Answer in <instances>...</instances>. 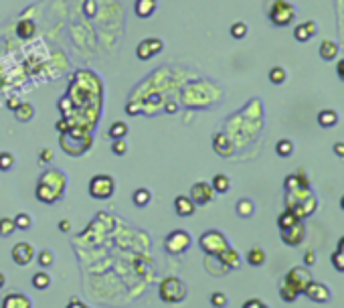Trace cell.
Wrapping results in <instances>:
<instances>
[{"label": "cell", "mask_w": 344, "mask_h": 308, "mask_svg": "<svg viewBox=\"0 0 344 308\" xmlns=\"http://www.w3.org/2000/svg\"><path fill=\"white\" fill-rule=\"evenodd\" d=\"M65 187H67V177L57 171V169H49L45 171L41 177H39V183H37V199L45 205H55L63 193H65Z\"/></svg>", "instance_id": "obj_1"}, {"label": "cell", "mask_w": 344, "mask_h": 308, "mask_svg": "<svg viewBox=\"0 0 344 308\" xmlns=\"http://www.w3.org/2000/svg\"><path fill=\"white\" fill-rule=\"evenodd\" d=\"M61 150L67 152L69 157H81V154H85L91 144H93V138L89 132H85L83 128H67L65 132H61Z\"/></svg>", "instance_id": "obj_2"}, {"label": "cell", "mask_w": 344, "mask_h": 308, "mask_svg": "<svg viewBox=\"0 0 344 308\" xmlns=\"http://www.w3.org/2000/svg\"><path fill=\"white\" fill-rule=\"evenodd\" d=\"M158 296L166 304H181L187 298V284L177 276H168L160 282Z\"/></svg>", "instance_id": "obj_3"}, {"label": "cell", "mask_w": 344, "mask_h": 308, "mask_svg": "<svg viewBox=\"0 0 344 308\" xmlns=\"http://www.w3.org/2000/svg\"><path fill=\"white\" fill-rule=\"evenodd\" d=\"M199 245H201V249H203L207 255H211V258H219L225 249L231 247L229 241H227V237H225V233H221L219 229H209V231H205V233L201 235V239H199Z\"/></svg>", "instance_id": "obj_4"}, {"label": "cell", "mask_w": 344, "mask_h": 308, "mask_svg": "<svg viewBox=\"0 0 344 308\" xmlns=\"http://www.w3.org/2000/svg\"><path fill=\"white\" fill-rule=\"evenodd\" d=\"M193 245V237L187 229H175L170 231L164 239V249L170 253V255H183L191 249Z\"/></svg>", "instance_id": "obj_5"}, {"label": "cell", "mask_w": 344, "mask_h": 308, "mask_svg": "<svg viewBox=\"0 0 344 308\" xmlns=\"http://www.w3.org/2000/svg\"><path fill=\"white\" fill-rule=\"evenodd\" d=\"M113 193H116V179L111 175L101 173V175L91 177V181H89V195L93 199L107 201V199L113 197Z\"/></svg>", "instance_id": "obj_6"}, {"label": "cell", "mask_w": 344, "mask_h": 308, "mask_svg": "<svg viewBox=\"0 0 344 308\" xmlns=\"http://www.w3.org/2000/svg\"><path fill=\"white\" fill-rule=\"evenodd\" d=\"M296 19V9L294 5L285 3V0H275L269 9V21L275 25V27H288L292 25Z\"/></svg>", "instance_id": "obj_7"}, {"label": "cell", "mask_w": 344, "mask_h": 308, "mask_svg": "<svg viewBox=\"0 0 344 308\" xmlns=\"http://www.w3.org/2000/svg\"><path fill=\"white\" fill-rule=\"evenodd\" d=\"M310 282H312V274H310L308 266H296L283 278V284L288 288H292L294 292H298V294H304V290H306V286Z\"/></svg>", "instance_id": "obj_8"}, {"label": "cell", "mask_w": 344, "mask_h": 308, "mask_svg": "<svg viewBox=\"0 0 344 308\" xmlns=\"http://www.w3.org/2000/svg\"><path fill=\"white\" fill-rule=\"evenodd\" d=\"M215 189L211 187V183H205V181H199V183H195L193 187H191V199L195 201V205L197 207H205V205H209V203H213V199H215Z\"/></svg>", "instance_id": "obj_9"}, {"label": "cell", "mask_w": 344, "mask_h": 308, "mask_svg": "<svg viewBox=\"0 0 344 308\" xmlns=\"http://www.w3.org/2000/svg\"><path fill=\"white\" fill-rule=\"evenodd\" d=\"M304 296H306V298H310V300H312V302H316V304H326V302H330L332 292H330V288H328L324 282H316V280H312V282L306 286Z\"/></svg>", "instance_id": "obj_10"}, {"label": "cell", "mask_w": 344, "mask_h": 308, "mask_svg": "<svg viewBox=\"0 0 344 308\" xmlns=\"http://www.w3.org/2000/svg\"><path fill=\"white\" fill-rule=\"evenodd\" d=\"M304 237H306V225H304L302 219H300L298 223H294L292 227L281 229V241H283L285 245L296 247V245H300V243L304 241Z\"/></svg>", "instance_id": "obj_11"}, {"label": "cell", "mask_w": 344, "mask_h": 308, "mask_svg": "<svg viewBox=\"0 0 344 308\" xmlns=\"http://www.w3.org/2000/svg\"><path fill=\"white\" fill-rule=\"evenodd\" d=\"M162 49H164V43H162L160 39H144V41L138 45V49H136V57H138L140 61H148V59H152L154 55H158Z\"/></svg>", "instance_id": "obj_12"}, {"label": "cell", "mask_w": 344, "mask_h": 308, "mask_svg": "<svg viewBox=\"0 0 344 308\" xmlns=\"http://www.w3.org/2000/svg\"><path fill=\"white\" fill-rule=\"evenodd\" d=\"M11 255H13V262L17 266H27V264H31L35 260V247L31 243H27V241H19L13 247Z\"/></svg>", "instance_id": "obj_13"}, {"label": "cell", "mask_w": 344, "mask_h": 308, "mask_svg": "<svg viewBox=\"0 0 344 308\" xmlns=\"http://www.w3.org/2000/svg\"><path fill=\"white\" fill-rule=\"evenodd\" d=\"M0 308H33V302L23 292H11L3 298V306Z\"/></svg>", "instance_id": "obj_14"}, {"label": "cell", "mask_w": 344, "mask_h": 308, "mask_svg": "<svg viewBox=\"0 0 344 308\" xmlns=\"http://www.w3.org/2000/svg\"><path fill=\"white\" fill-rule=\"evenodd\" d=\"M316 33H318V25L314 21H308V23H302L294 29V39L298 43H308Z\"/></svg>", "instance_id": "obj_15"}, {"label": "cell", "mask_w": 344, "mask_h": 308, "mask_svg": "<svg viewBox=\"0 0 344 308\" xmlns=\"http://www.w3.org/2000/svg\"><path fill=\"white\" fill-rule=\"evenodd\" d=\"M175 211L179 217H191L197 211V205L189 195H179L175 199Z\"/></svg>", "instance_id": "obj_16"}, {"label": "cell", "mask_w": 344, "mask_h": 308, "mask_svg": "<svg viewBox=\"0 0 344 308\" xmlns=\"http://www.w3.org/2000/svg\"><path fill=\"white\" fill-rule=\"evenodd\" d=\"M213 150L219 154V157L227 159V157H231V154H233V144H231V140L223 132H219V134L213 136Z\"/></svg>", "instance_id": "obj_17"}, {"label": "cell", "mask_w": 344, "mask_h": 308, "mask_svg": "<svg viewBox=\"0 0 344 308\" xmlns=\"http://www.w3.org/2000/svg\"><path fill=\"white\" fill-rule=\"evenodd\" d=\"M217 260H219V262L223 264V268H227V270H237V268L241 266V258H239V253H237L233 247L225 249Z\"/></svg>", "instance_id": "obj_18"}, {"label": "cell", "mask_w": 344, "mask_h": 308, "mask_svg": "<svg viewBox=\"0 0 344 308\" xmlns=\"http://www.w3.org/2000/svg\"><path fill=\"white\" fill-rule=\"evenodd\" d=\"M156 7H158V0H136L134 11H136V15L140 19H148V17L154 15Z\"/></svg>", "instance_id": "obj_19"}, {"label": "cell", "mask_w": 344, "mask_h": 308, "mask_svg": "<svg viewBox=\"0 0 344 308\" xmlns=\"http://www.w3.org/2000/svg\"><path fill=\"white\" fill-rule=\"evenodd\" d=\"M338 51H340L338 43H334V41H330V39L322 41V45H320V57H322L324 61H334V59L338 57Z\"/></svg>", "instance_id": "obj_20"}, {"label": "cell", "mask_w": 344, "mask_h": 308, "mask_svg": "<svg viewBox=\"0 0 344 308\" xmlns=\"http://www.w3.org/2000/svg\"><path fill=\"white\" fill-rule=\"evenodd\" d=\"M13 112H15V118L19 122H31L33 116H35V106L29 104V101H21Z\"/></svg>", "instance_id": "obj_21"}, {"label": "cell", "mask_w": 344, "mask_h": 308, "mask_svg": "<svg viewBox=\"0 0 344 308\" xmlns=\"http://www.w3.org/2000/svg\"><path fill=\"white\" fill-rule=\"evenodd\" d=\"M318 124H320L322 128H334V126L338 124V112H336V110H330V108L322 110V112L318 114Z\"/></svg>", "instance_id": "obj_22"}, {"label": "cell", "mask_w": 344, "mask_h": 308, "mask_svg": "<svg viewBox=\"0 0 344 308\" xmlns=\"http://www.w3.org/2000/svg\"><path fill=\"white\" fill-rule=\"evenodd\" d=\"M211 187L215 189V193H217V195H225V193H229V189H231V179H229L227 175L219 173V175H215V177H213Z\"/></svg>", "instance_id": "obj_23"}, {"label": "cell", "mask_w": 344, "mask_h": 308, "mask_svg": "<svg viewBox=\"0 0 344 308\" xmlns=\"http://www.w3.org/2000/svg\"><path fill=\"white\" fill-rule=\"evenodd\" d=\"M235 211H237V215H239V217L249 219V217L255 213V205H253V201H251V199H239V201H237V205H235Z\"/></svg>", "instance_id": "obj_24"}, {"label": "cell", "mask_w": 344, "mask_h": 308, "mask_svg": "<svg viewBox=\"0 0 344 308\" xmlns=\"http://www.w3.org/2000/svg\"><path fill=\"white\" fill-rule=\"evenodd\" d=\"M132 201H134L136 207H146V205L152 201V193H150L148 189L140 187V189H136V191L132 193Z\"/></svg>", "instance_id": "obj_25"}, {"label": "cell", "mask_w": 344, "mask_h": 308, "mask_svg": "<svg viewBox=\"0 0 344 308\" xmlns=\"http://www.w3.org/2000/svg\"><path fill=\"white\" fill-rule=\"evenodd\" d=\"M298 221H300V217H298L294 211L285 209V211L277 217V227H279V229H288V227H292V225L298 223Z\"/></svg>", "instance_id": "obj_26"}, {"label": "cell", "mask_w": 344, "mask_h": 308, "mask_svg": "<svg viewBox=\"0 0 344 308\" xmlns=\"http://www.w3.org/2000/svg\"><path fill=\"white\" fill-rule=\"evenodd\" d=\"M247 264L249 266H263L265 264V251L261 249V247H253V249H249L247 251Z\"/></svg>", "instance_id": "obj_27"}, {"label": "cell", "mask_w": 344, "mask_h": 308, "mask_svg": "<svg viewBox=\"0 0 344 308\" xmlns=\"http://www.w3.org/2000/svg\"><path fill=\"white\" fill-rule=\"evenodd\" d=\"M33 288H37V290H47L49 286H51V276L45 272V270H41V272H37L35 276H33Z\"/></svg>", "instance_id": "obj_28"}, {"label": "cell", "mask_w": 344, "mask_h": 308, "mask_svg": "<svg viewBox=\"0 0 344 308\" xmlns=\"http://www.w3.org/2000/svg\"><path fill=\"white\" fill-rule=\"evenodd\" d=\"M275 152H277V157H281V159L292 157V152H294V142H292V140H288V138L277 140V144H275Z\"/></svg>", "instance_id": "obj_29"}, {"label": "cell", "mask_w": 344, "mask_h": 308, "mask_svg": "<svg viewBox=\"0 0 344 308\" xmlns=\"http://www.w3.org/2000/svg\"><path fill=\"white\" fill-rule=\"evenodd\" d=\"M35 31H37V27H35L33 21H21L19 27H17L19 37H23V39H31V37L35 35Z\"/></svg>", "instance_id": "obj_30"}, {"label": "cell", "mask_w": 344, "mask_h": 308, "mask_svg": "<svg viewBox=\"0 0 344 308\" xmlns=\"http://www.w3.org/2000/svg\"><path fill=\"white\" fill-rule=\"evenodd\" d=\"M285 79H288V71L283 69V67H271L269 69V81L273 83V85H281V83H285Z\"/></svg>", "instance_id": "obj_31"}, {"label": "cell", "mask_w": 344, "mask_h": 308, "mask_svg": "<svg viewBox=\"0 0 344 308\" xmlns=\"http://www.w3.org/2000/svg\"><path fill=\"white\" fill-rule=\"evenodd\" d=\"M109 138L111 140H120V138H124L126 134H128V124H124V122H116V124H111L109 126Z\"/></svg>", "instance_id": "obj_32"}, {"label": "cell", "mask_w": 344, "mask_h": 308, "mask_svg": "<svg viewBox=\"0 0 344 308\" xmlns=\"http://www.w3.org/2000/svg\"><path fill=\"white\" fill-rule=\"evenodd\" d=\"M15 229H17L15 219H11V217H3V219H0V237H9V235H13Z\"/></svg>", "instance_id": "obj_33"}, {"label": "cell", "mask_w": 344, "mask_h": 308, "mask_svg": "<svg viewBox=\"0 0 344 308\" xmlns=\"http://www.w3.org/2000/svg\"><path fill=\"white\" fill-rule=\"evenodd\" d=\"M13 219H15L17 229H23V231H25V229H29V227L33 225V217H31L29 213H17Z\"/></svg>", "instance_id": "obj_34"}, {"label": "cell", "mask_w": 344, "mask_h": 308, "mask_svg": "<svg viewBox=\"0 0 344 308\" xmlns=\"http://www.w3.org/2000/svg\"><path fill=\"white\" fill-rule=\"evenodd\" d=\"M37 262H39V266H41V268H51V266H53V262H55V255H53V251L43 249V251H39Z\"/></svg>", "instance_id": "obj_35"}, {"label": "cell", "mask_w": 344, "mask_h": 308, "mask_svg": "<svg viewBox=\"0 0 344 308\" xmlns=\"http://www.w3.org/2000/svg\"><path fill=\"white\" fill-rule=\"evenodd\" d=\"M15 167V157L11 152H0V171L7 173Z\"/></svg>", "instance_id": "obj_36"}, {"label": "cell", "mask_w": 344, "mask_h": 308, "mask_svg": "<svg viewBox=\"0 0 344 308\" xmlns=\"http://www.w3.org/2000/svg\"><path fill=\"white\" fill-rule=\"evenodd\" d=\"M211 304H213L215 308H225V306L229 304V298H227L225 292H213V294H211Z\"/></svg>", "instance_id": "obj_37"}, {"label": "cell", "mask_w": 344, "mask_h": 308, "mask_svg": "<svg viewBox=\"0 0 344 308\" xmlns=\"http://www.w3.org/2000/svg\"><path fill=\"white\" fill-rule=\"evenodd\" d=\"M245 35H247V25L245 23L239 21V23H233L231 25V37L233 39H243Z\"/></svg>", "instance_id": "obj_38"}, {"label": "cell", "mask_w": 344, "mask_h": 308, "mask_svg": "<svg viewBox=\"0 0 344 308\" xmlns=\"http://www.w3.org/2000/svg\"><path fill=\"white\" fill-rule=\"evenodd\" d=\"M279 296H281V300H283V302L292 304V302H296V300H298V296H300V294H298V292H294L292 288H288V286L283 284V286H281V290H279Z\"/></svg>", "instance_id": "obj_39"}, {"label": "cell", "mask_w": 344, "mask_h": 308, "mask_svg": "<svg viewBox=\"0 0 344 308\" xmlns=\"http://www.w3.org/2000/svg\"><path fill=\"white\" fill-rule=\"evenodd\" d=\"M111 152L116 154V157H124V154L128 152V144L124 142V138L113 140V144H111Z\"/></svg>", "instance_id": "obj_40"}, {"label": "cell", "mask_w": 344, "mask_h": 308, "mask_svg": "<svg viewBox=\"0 0 344 308\" xmlns=\"http://www.w3.org/2000/svg\"><path fill=\"white\" fill-rule=\"evenodd\" d=\"M332 264H334V268L338 270V272H344V251H340V249H336L334 253H332Z\"/></svg>", "instance_id": "obj_41"}, {"label": "cell", "mask_w": 344, "mask_h": 308, "mask_svg": "<svg viewBox=\"0 0 344 308\" xmlns=\"http://www.w3.org/2000/svg\"><path fill=\"white\" fill-rule=\"evenodd\" d=\"M241 308H269V306H267L263 300H259V298H251V300H247Z\"/></svg>", "instance_id": "obj_42"}, {"label": "cell", "mask_w": 344, "mask_h": 308, "mask_svg": "<svg viewBox=\"0 0 344 308\" xmlns=\"http://www.w3.org/2000/svg\"><path fill=\"white\" fill-rule=\"evenodd\" d=\"M39 161H41L43 165L51 163V161H53V152H51L49 148H43V150H41V154H39Z\"/></svg>", "instance_id": "obj_43"}, {"label": "cell", "mask_w": 344, "mask_h": 308, "mask_svg": "<svg viewBox=\"0 0 344 308\" xmlns=\"http://www.w3.org/2000/svg\"><path fill=\"white\" fill-rule=\"evenodd\" d=\"M318 262V255L314 253V251H306V255H304V266H314Z\"/></svg>", "instance_id": "obj_44"}, {"label": "cell", "mask_w": 344, "mask_h": 308, "mask_svg": "<svg viewBox=\"0 0 344 308\" xmlns=\"http://www.w3.org/2000/svg\"><path fill=\"white\" fill-rule=\"evenodd\" d=\"M332 150H334V154H336L338 159H344V142H336Z\"/></svg>", "instance_id": "obj_45"}, {"label": "cell", "mask_w": 344, "mask_h": 308, "mask_svg": "<svg viewBox=\"0 0 344 308\" xmlns=\"http://www.w3.org/2000/svg\"><path fill=\"white\" fill-rule=\"evenodd\" d=\"M65 308H87V306H85V304H83L79 298H71V302H69Z\"/></svg>", "instance_id": "obj_46"}, {"label": "cell", "mask_w": 344, "mask_h": 308, "mask_svg": "<svg viewBox=\"0 0 344 308\" xmlns=\"http://www.w3.org/2000/svg\"><path fill=\"white\" fill-rule=\"evenodd\" d=\"M69 229H71V221H67V219H61V221H59V231L67 233Z\"/></svg>", "instance_id": "obj_47"}, {"label": "cell", "mask_w": 344, "mask_h": 308, "mask_svg": "<svg viewBox=\"0 0 344 308\" xmlns=\"http://www.w3.org/2000/svg\"><path fill=\"white\" fill-rule=\"evenodd\" d=\"M336 73H338V77L344 81V59H340V61H338V65H336Z\"/></svg>", "instance_id": "obj_48"}, {"label": "cell", "mask_w": 344, "mask_h": 308, "mask_svg": "<svg viewBox=\"0 0 344 308\" xmlns=\"http://www.w3.org/2000/svg\"><path fill=\"white\" fill-rule=\"evenodd\" d=\"M67 128H69V124H67L65 120H61V122H59V126H57V130H59V132H65Z\"/></svg>", "instance_id": "obj_49"}, {"label": "cell", "mask_w": 344, "mask_h": 308, "mask_svg": "<svg viewBox=\"0 0 344 308\" xmlns=\"http://www.w3.org/2000/svg\"><path fill=\"white\" fill-rule=\"evenodd\" d=\"M166 112H168V114H175V112H177V106H175V104H168V106H166Z\"/></svg>", "instance_id": "obj_50"}, {"label": "cell", "mask_w": 344, "mask_h": 308, "mask_svg": "<svg viewBox=\"0 0 344 308\" xmlns=\"http://www.w3.org/2000/svg\"><path fill=\"white\" fill-rule=\"evenodd\" d=\"M5 284H7V278H5V274H3V272H0V290L5 288Z\"/></svg>", "instance_id": "obj_51"}, {"label": "cell", "mask_w": 344, "mask_h": 308, "mask_svg": "<svg viewBox=\"0 0 344 308\" xmlns=\"http://www.w3.org/2000/svg\"><path fill=\"white\" fill-rule=\"evenodd\" d=\"M19 104H21L19 99H11V101H9V108H11V110H15V108H17Z\"/></svg>", "instance_id": "obj_52"}, {"label": "cell", "mask_w": 344, "mask_h": 308, "mask_svg": "<svg viewBox=\"0 0 344 308\" xmlns=\"http://www.w3.org/2000/svg\"><path fill=\"white\" fill-rule=\"evenodd\" d=\"M338 249H340V251H344V235H342V237H340V241H338Z\"/></svg>", "instance_id": "obj_53"}, {"label": "cell", "mask_w": 344, "mask_h": 308, "mask_svg": "<svg viewBox=\"0 0 344 308\" xmlns=\"http://www.w3.org/2000/svg\"><path fill=\"white\" fill-rule=\"evenodd\" d=\"M340 205H342V209H344V197H342V201H340Z\"/></svg>", "instance_id": "obj_54"}, {"label": "cell", "mask_w": 344, "mask_h": 308, "mask_svg": "<svg viewBox=\"0 0 344 308\" xmlns=\"http://www.w3.org/2000/svg\"><path fill=\"white\" fill-rule=\"evenodd\" d=\"M87 308H89V306H87Z\"/></svg>", "instance_id": "obj_55"}]
</instances>
